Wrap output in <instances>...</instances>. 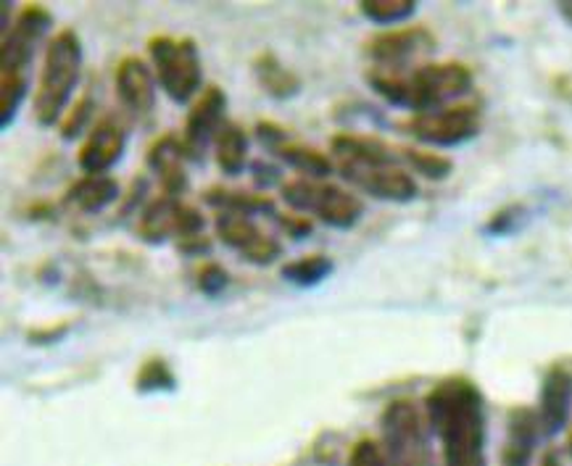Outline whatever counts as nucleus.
I'll list each match as a JSON object with an SVG mask.
<instances>
[{"label":"nucleus","mask_w":572,"mask_h":466,"mask_svg":"<svg viewBox=\"0 0 572 466\" xmlns=\"http://www.w3.org/2000/svg\"><path fill=\"white\" fill-rule=\"evenodd\" d=\"M206 219L193 206L182 204L172 195L150 200L137 219V235L148 245H163L167 241H185V237L204 235Z\"/></svg>","instance_id":"9d476101"},{"label":"nucleus","mask_w":572,"mask_h":466,"mask_svg":"<svg viewBox=\"0 0 572 466\" xmlns=\"http://www.w3.org/2000/svg\"><path fill=\"white\" fill-rule=\"evenodd\" d=\"M557 11H559V16L564 19V24H570L572 27V0H562V3H557Z\"/></svg>","instance_id":"e433bc0d"},{"label":"nucleus","mask_w":572,"mask_h":466,"mask_svg":"<svg viewBox=\"0 0 572 466\" xmlns=\"http://www.w3.org/2000/svg\"><path fill=\"white\" fill-rule=\"evenodd\" d=\"M214 230H217L219 243L224 248L235 250L243 261L254 263V267H269L282 256V243L278 237L267 235L254 219L243 217V213L217 211Z\"/></svg>","instance_id":"f8f14e48"},{"label":"nucleus","mask_w":572,"mask_h":466,"mask_svg":"<svg viewBox=\"0 0 572 466\" xmlns=\"http://www.w3.org/2000/svg\"><path fill=\"white\" fill-rule=\"evenodd\" d=\"M124 148H127V130L117 119L106 116L85 137L77 163L85 174H109V169L122 161Z\"/></svg>","instance_id":"4468645a"},{"label":"nucleus","mask_w":572,"mask_h":466,"mask_svg":"<svg viewBox=\"0 0 572 466\" xmlns=\"http://www.w3.org/2000/svg\"><path fill=\"white\" fill-rule=\"evenodd\" d=\"M568 445H570V453H572V432H570V440H568Z\"/></svg>","instance_id":"58836bf2"},{"label":"nucleus","mask_w":572,"mask_h":466,"mask_svg":"<svg viewBox=\"0 0 572 466\" xmlns=\"http://www.w3.org/2000/svg\"><path fill=\"white\" fill-rule=\"evenodd\" d=\"M367 85L393 109L425 113L454 106V100L470 96L475 77L470 66L443 61V64H419L404 72L369 69Z\"/></svg>","instance_id":"f03ea898"},{"label":"nucleus","mask_w":572,"mask_h":466,"mask_svg":"<svg viewBox=\"0 0 572 466\" xmlns=\"http://www.w3.org/2000/svg\"><path fill=\"white\" fill-rule=\"evenodd\" d=\"M332 272H336V263H332V258L325 254H314V256L295 258V261H288L285 267L280 269V277L288 282V285L309 290V287L322 285V282Z\"/></svg>","instance_id":"b1692460"},{"label":"nucleus","mask_w":572,"mask_h":466,"mask_svg":"<svg viewBox=\"0 0 572 466\" xmlns=\"http://www.w3.org/2000/svg\"><path fill=\"white\" fill-rule=\"evenodd\" d=\"M148 56L159 87L172 103L185 106L204 93V61L193 37H150Z\"/></svg>","instance_id":"39448f33"},{"label":"nucleus","mask_w":572,"mask_h":466,"mask_svg":"<svg viewBox=\"0 0 572 466\" xmlns=\"http://www.w3.org/2000/svg\"><path fill=\"white\" fill-rule=\"evenodd\" d=\"M178 390V375L169 367L167 358H146L135 375V393H174Z\"/></svg>","instance_id":"a878e982"},{"label":"nucleus","mask_w":572,"mask_h":466,"mask_svg":"<svg viewBox=\"0 0 572 466\" xmlns=\"http://www.w3.org/2000/svg\"><path fill=\"white\" fill-rule=\"evenodd\" d=\"M185 161L187 156H185V145H182V137L172 135V132L150 143L146 163L150 172L156 174V180H159L163 195L180 198V195L191 187V180H187V172H185Z\"/></svg>","instance_id":"f3484780"},{"label":"nucleus","mask_w":572,"mask_h":466,"mask_svg":"<svg viewBox=\"0 0 572 466\" xmlns=\"http://www.w3.org/2000/svg\"><path fill=\"white\" fill-rule=\"evenodd\" d=\"M178 250L185 258H200L211 250V241L206 235H196V237H185V241L178 243Z\"/></svg>","instance_id":"c9c22d12"},{"label":"nucleus","mask_w":572,"mask_h":466,"mask_svg":"<svg viewBox=\"0 0 572 466\" xmlns=\"http://www.w3.org/2000/svg\"><path fill=\"white\" fill-rule=\"evenodd\" d=\"M272 156H278L282 163H288V167L295 169V172L306 180L325 182L332 172H336V161H332L330 156H325L322 150L309 148V145H301L295 140L280 145L278 150H272Z\"/></svg>","instance_id":"5701e85b"},{"label":"nucleus","mask_w":572,"mask_h":466,"mask_svg":"<svg viewBox=\"0 0 572 466\" xmlns=\"http://www.w3.org/2000/svg\"><path fill=\"white\" fill-rule=\"evenodd\" d=\"M122 198V185L111 174H85L69 187L64 195V204L77 213H100L109 209L111 204Z\"/></svg>","instance_id":"6ab92c4d"},{"label":"nucleus","mask_w":572,"mask_h":466,"mask_svg":"<svg viewBox=\"0 0 572 466\" xmlns=\"http://www.w3.org/2000/svg\"><path fill=\"white\" fill-rule=\"evenodd\" d=\"M540 434H544V427H540L536 408L514 406L507 417V440L499 466H531Z\"/></svg>","instance_id":"a211bd4d"},{"label":"nucleus","mask_w":572,"mask_h":466,"mask_svg":"<svg viewBox=\"0 0 572 466\" xmlns=\"http://www.w3.org/2000/svg\"><path fill=\"white\" fill-rule=\"evenodd\" d=\"M399 127L417 143L433 145V148H457L480 135L483 113L480 106L475 103H457L436 111L412 113Z\"/></svg>","instance_id":"6e6552de"},{"label":"nucleus","mask_w":572,"mask_h":466,"mask_svg":"<svg viewBox=\"0 0 572 466\" xmlns=\"http://www.w3.org/2000/svg\"><path fill=\"white\" fill-rule=\"evenodd\" d=\"M527 222V209L523 204H509L504 209H499L494 217L488 219V224L483 226L486 235L490 237H509Z\"/></svg>","instance_id":"c85d7f7f"},{"label":"nucleus","mask_w":572,"mask_h":466,"mask_svg":"<svg viewBox=\"0 0 572 466\" xmlns=\"http://www.w3.org/2000/svg\"><path fill=\"white\" fill-rule=\"evenodd\" d=\"M224 111H228V96L219 85H206L204 93L196 98L185 116V135H182V145H185L187 161L204 163L206 150L217 140L219 130L224 127Z\"/></svg>","instance_id":"ddd939ff"},{"label":"nucleus","mask_w":572,"mask_h":466,"mask_svg":"<svg viewBox=\"0 0 572 466\" xmlns=\"http://www.w3.org/2000/svg\"><path fill=\"white\" fill-rule=\"evenodd\" d=\"M69 332H72V322H56V324H48V327H35V330L27 332V343L46 348V345L61 343V340H64Z\"/></svg>","instance_id":"f704fd0d"},{"label":"nucleus","mask_w":572,"mask_h":466,"mask_svg":"<svg viewBox=\"0 0 572 466\" xmlns=\"http://www.w3.org/2000/svg\"><path fill=\"white\" fill-rule=\"evenodd\" d=\"M280 195L295 213L317 217L332 230H351L364 217V200L360 195L330 182L295 177L280 187Z\"/></svg>","instance_id":"0eeeda50"},{"label":"nucleus","mask_w":572,"mask_h":466,"mask_svg":"<svg viewBox=\"0 0 572 466\" xmlns=\"http://www.w3.org/2000/svg\"><path fill=\"white\" fill-rule=\"evenodd\" d=\"M275 224L280 226L282 232H285L288 237H291V241L295 243H301V241H306V237H312V232H314V222L309 217H306V213H280V211H275Z\"/></svg>","instance_id":"473e14b6"},{"label":"nucleus","mask_w":572,"mask_h":466,"mask_svg":"<svg viewBox=\"0 0 572 466\" xmlns=\"http://www.w3.org/2000/svg\"><path fill=\"white\" fill-rule=\"evenodd\" d=\"M206 206L217 211H230V213H243V217H275V204L269 195L259 193H245V191H228V187H209L204 195H200Z\"/></svg>","instance_id":"4be33fe9"},{"label":"nucleus","mask_w":572,"mask_h":466,"mask_svg":"<svg viewBox=\"0 0 572 466\" xmlns=\"http://www.w3.org/2000/svg\"><path fill=\"white\" fill-rule=\"evenodd\" d=\"M345 466H395V464L391 462V458H388V453L380 443L364 438L354 445V449H351L349 464Z\"/></svg>","instance_id":"7c9ffc66"},{"label":"nucleus","mask_w":572,"mask_h":466,"mask_svg":"<svg viewBox=\"0 0 572 466\" xmlns=\"http://www.w3.org/2000/svg\"><path fill=\"white\" fill-rule=\"evenodd\" d=\"M538 419L546 438H555L570 425L572 414V375L564 367H551L544 375L538 393Z\"/></svg>","instance_id":"dca6fc26"},{"label":"nucleus","mask_w":572,"mask_h":466,"mask_svg":"<svg viewBox=\"0 0 572 466\" xmlns=\"http://www.w3.org/2000/svg\"><path fill=\"white\" fill-rule=\"evenodd\" d=\"M251 69H254L256 82H259V87L269 98L291 100L304 90V82H301L299 74L282 64L280 56L272 53V50H261Z\"/></svg>","instance_id":"aec40b11"},{"label":"nucleus","mask_w":572,"mask_h":466,"mask_svg":"<svg viewBox=\"0 0 572 466\" xmlns=\"http://www.w3.org/2000/svg\"><path fill=\"white\" fill-rule=\"evenodd\" d=\"M248 174H251V180H254L256 191H272V187L285 185V182H282V169L278 167V163H272L267 159L251 161Z\"/></svg>","instance_id":"2f4dec72"},{"label":"nucleus","mask_w":572,"mask_h":466,"mask_svg":"<svg viewBox=\"0 0 572 466\" xmlns=\"http://www.w3.org/2000/svg\"><path fill=\"white\" fill-rule=\"evenodd\" d=\"M93 116H96V100L87 93V96L80 98V103L74 106L72 111H66L64 122H61L59 127L61 137H64V140H77V137L85 135V130L90 127Z\"/></svg>","instance_id":"cd10ccee"},{"label":"nucleus","mask_w":572,"mask_h":466,"mask_svg":"<svg viewBox=\"0 0 572 466\" xmlns=\"http://www.w3.org/2000/svg\"><path fill=\"white\" fill-rule=\"evenodd\" d=\"M417 0H362L360 11L369 24L377 27H395L417 14Z\"/></svg>","instance_id":"393cba45"},{"label":"nucleus","mask_w":572,"mask_h":466,"mask_svg":"<svg viewBox=\"0 0 572 466\" xmlns=\"http://www.w3.org/2000/svg\"><path fill=\"white\" fill-rule=\"evenodd\" d=\"M427 414L409 398H395L380 414L382 449L395 466H436Z\"/></svg>","instance_id":"423d86ee"},{"label":"nucleus","mask_w":572,"mask_h":466,"mask_svg":"<svg viewBox=\"0 0 572 466\" xmlns=\"http://www.w3.org/2000/svg\"><path fill=\"white\" fill-rule=\"evenodd\" d=\"M436 35L427 27H399L369 37L364 53L373 61V69L404 72V69H412L414 61L436 53Z\"/></svg>","instance_id":"9b49d317"},{"label":"nucleus","mask_w":572,"mask_h":466,"mask_svg":"<svg viewBox=\"0 0 572 466\" xmlns=\"http://www.w3.org/2000/svg\"><path fill=\"white\" fill-rule=\"evenodd\" d=\"M540 466H562V462H559L557 453H546L544 462H540Z\"/></svg>","instance_id":"4c0bfd02"},{"label":"nucleus","mask_w":572,"mask_h":466,"mask_svg":"<svg viewBox=\"0 0 572 466\" xmlns=\"http://www.w3.org/2000/svg\"><path fill=\"white\" fill-rule=\"evenodd\" d=\"M50 27H53V14L42 5L29 3L19 11L9 35L0 42V130L3 132L14 124L27 98L37 48L42 46Z\"/></svg>","instance_id":"7ed1b4c3"},{"label":"nucleus","mask_w":572,"mask_h":466,"mask_svg":"<svg viewBox=\"0 0 572 466\" xmlns=\"http://www.w3.org/2000/svg\"><path fill=\"white\" fill-rule=\"evenodd\" d=\"M156 85H159L156 72L143 59H137V56H127V59L119 61V66L114 72V87H117L119 100H122V106L132 113V116L143 119L154 113Z\"/></svg>","instance_id":"2eb2a0df"},{"label":"nucleus","mask_w":572,"mask_h":466,"mask_svg":"<svg viewBox=\"0 0 572 466\" xmlns=\"http://www.w3.org/2000/svg\"><path fill=\"white\" fill-rule=\"evenodd\" d=\"M254 132H256V137H259V143L264 145V150H269V154H272V150H278L280 145L293 140L291 130L282 127V124H278V122H267V119L256 124Z\"/></svg>","instance_id":"72a5a7b5"},{"label":"nucleus","mask_w":572,"mask_h":466,"mask_svg":"<svg viewBox=\"0 0 572 466\" xmlns=\"http://www.w3.org/2000/svg\"><path fill=\"white\" fill-rule=\"evenodd\" d=\"M336 172L356 191L386 204H412L419 195L417 180L401 163V154L386 161H343L336 163Z\"/></svg>","instance_id":"1a4fd4ad"},{"label":"nucleus","mask_w":572,"mask_h":466,"mask_svg":"<svg viewBox=\"0 0 572 466\" xmlns=\"http://www.w3.org/2000/svg\"><path fill=\"white\" fill-rule=\"evenodd\" d=\"M425 414L443 449V466H488L486 398L467 377H446L427 393Z\"/></svg>","instance_id":"f257e3e1"},{"label":"nucleus","mask_w":572,"mask_h":466,"mask_svg":"<svg viewBox=\"0 0 572 466\" xmlns=\"http://www.w3.org/2000/svg\"><path fill=\"white\" fill-rule=\"evenodd\" d=\"M214 159L224 177H241L248 169V132L238 122H224L214 140Z\"/></svg>","instance_id":"412c9836"},{"label":"nucleus","mask_w":572,"mask_h":466,"mask_svg":"<svg viewBox=\"0 0 572 466\" xmlns=\"http://www.w3.org/2000/svg\"><path fill=\"white\" fill-rule=\"evenodd\" d=\"M82 77V40L74 29L50 37L42 56L40 82L35 93V119L40 127L64 122V113Z\"/></svg>","instance_id":"20e7f679"},{"label":"nucleus","mask_w":572,"mask_h":466,"mask_svg":"<svg viewBox=\"0 0 572 466\" xmlns=\"http://www.w3.org/2000/svg\"><path fill=\"white\" fill-rule=\"evenodd\" d=\"M196 285L206 298H219V295L230 287V272L222 267V263L209 261L198 269Z\"/></svg>","instance_id":"c756f323"},{"label":"nucleus","mask_w":572,"mask_h":466,"mask_svg":"<svg viewBox=\"0 0 572 466\" xmlns=\"http://www.w3.org/2000/svg\"><path fill=\"white\" fill-rule=\"evenodd\" d=\"M401 161L406 163L409 172L423 174L425 180L441 182L449 180L451 172H454V161L443 154H433V150H423V148H399Z\"/></svg>","instance_id":"bb28decb"}]
</instances>
